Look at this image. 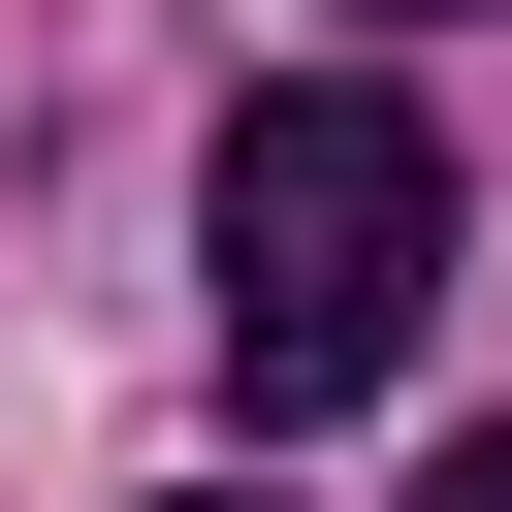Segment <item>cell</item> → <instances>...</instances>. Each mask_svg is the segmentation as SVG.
Segmentation results:
<instances>
[{
    "mask_svg": "<svg viewBox=\"0 0 512 512\" xmlns=\"http://www.w3.org/2000/svg\"><path fill=\"white\" fill-rule=\"evenodd\" d=\"M192 320H224L256 416H352V384L448 320V128H416L384 64L224 96V160H192Z\"/></svg>",
    "mask_w": 512,
    "mask_h": 512,
    "instance_id": "obj_1",
    "label": "cell"
},
{
    "mask_svg": "<svg viewBox=\"0 0 512 512\" xmlns=\"http://www.w3.org/2000/svg\"><path fill=\"white\" fill-rule=\"evenodd\" d=\"M416 512H512V416H480V448H448V480H416Z\"/></svg>",
    "mask_w": 512,
    "mask_h": 512,
    "instance_id": "obj_2",
    "label": "cell"
},
{
    "mask_svg": "<svg viewBox=\"0 0 512 512\" xmlns=\"http://www.w3.org/2000/svg\"><path fill=\"white\" fill-rule=\"evenodd\" d=\"M160 512H256V480H160Z\"/></svg>",
    "mask_w": 512,
    "mask_h": 512,
    "instance_id": "obj_3",
    "label": "cell"
},
{
    "mask_svg": "<svg viewBox=\"0 0 512 512\" xmlns=\"http://www.w3.org/2000/svg\"><path fill=\"white\" fill-rule=\"evenodd\" d=\"M384 32H448V0H384Z\"/></svg>",
    "mask_w": 512,
    "mask_h": 512,
    "instance_id": "obj_4",
    "label": "cell"
}]
</instances>
